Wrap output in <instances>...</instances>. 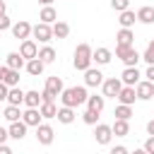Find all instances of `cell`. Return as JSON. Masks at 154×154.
I'll return each instance as SVG.
<instances>
[{"instance_id": "obj_6", "label": "cell", "mask_w": 154, "mask_h": 154, "mask_svg": "<svg viewBox=\"0 0 154 154\" xmlns=\"http://www.w3.org/2000/svg\"><path fill=\"white\" fill-rule=\"evenodd\" d=\"M113 137L116 135H113V128L111 125H106V123L94 125V140H96V144H111Z\"/></svg>"}, {"instance_id": "obj_5", "label": "cell", "mask_w": 154, "mask_h": 154, "mask_svg": "<svg viewBox=\"0 0 154 154\" xmlns=\"http://www.w3.org/2000/svg\"><path fill=\"white\" fill-rule=\"evenodd\" d=\"M123 87H125V84L120 82V77H108V79H103V84H101L106 99H118V94H120Z\"/></svg>"}, {"instance_id": "obj_12", "label": "cell", "mask_w": 154, "mask_h": 154, "mask_svg": "<svg viewBox=\"0 0 154 154\" xmlns=\"http://www.w3.org/2000/svg\"><path fill=\"white\" fill-rule=\"evenodd\" d=\"M103 84V75L99 67H89L84 72V87H101Z\"/></svg>"}, {"instance_id": "obj_29", "label": "cell", "mask_w": 154, "mask_h": 154, "mask_svg": "<svg viewBox=\"0 0 154 154\" xmlns=\"http://www.w3.org/2000/svg\"><path fill=\"white\" fill-rule=\"evenodd\" d=\"M67 36H70V24L58 19L53 24V38H67Z\"/></svg>"}, {"instance_id": "obj_19", "label": "cell", "mask_w": 154, "mask_h": 154, "mask_svg": "<svg viewBox=\"0 0 154 154\" xmlns=\"http://www.w3.org/2000/svg\"><path fill=\"white\" fill-rule=\"evenodd\" d=\"M132 43H135V31L132 29H118L116 46H132Z\"/></svg>"}, {"instance_id": "obj_21", "label": "cell", "mask_w": 154, "mask_h": 154, "mask_svg": "<svg viewBox=\"0 0 154 154\" xmlns=\"http://www.w3.org/2000/svg\"><path fill=\"white\" fill-rule=\"evenodd\" d=\"M135 99H137L135 87H123V89H120V94H118V103H123V106H132V103H135Z\"/></svg>"}, {"instance_id": "obj_36", "label": "cell", "mask_w": 154, "mask_h": 154, "mask_svg": "<svg viewBox=\"0 0 154 154\" xmlns=\"http://www.w3.org/2000/svg\"><path fill=\"white\" fill-rule=\"evenodd\" d=\"M111 7L120 14V12H125V10H130V0H111Z\"/></svg>"}, {"instance_id": "obj_23", "label": "cell", "mask_w": 154, "mask_h": 154, "mask_svg": "<svg viewBox=\"0 0 154 154\" xmlns=\"http://www.w3.org/2000/svg\"><path fill=\"white\" fill-rule=\"evenodd\" d=\"M43 101H41V94L36 91V89H29L26 94H24V106L26 108H38Z\"/></svg>"}, {"instance_id": "obj_16", "label": "cell", "mask_w": 154, "mask_h": 154, "mask_svg": "<svg viewBox=\"0 0 154 154\" xmlns=\"http://www.w3.org/2000/svg\"><path fill=\"white\" fill-rule=\"evenodd\" d=\"M111 60H113V51H111V48L99 46V48L94 51V63H96V65H108Z\"/></svg>"}, {"instance_id": "obj_15", "label": "cell", "mask_w": 154, "mask_h": 154, "mask_svg": "<svg viewBox=\"0 0 154 154\" xmlns=\"http://www.w3.org/2000/svg\"><path fill=\"white\" fill-rule=\"evenodd\" d=\"M135 94H137V99H140V101H149V99L154 96V84H152V82H147V79H142V82L135 87Z\"/></svg>"}, {"instance_id": "obj_30", "label": "cell", "mask_w": 154, "mask_h": 154, "mask_svg": "<svg viewBox=\"0 0 154 154\" xmlns=\"http://www.w3.org/2000/svg\"><path fill=\"white\" fill-rule=\"evenodd\" d=\"M43 67H46V65H43L38 58H34V60H26V65H24V70H26L31 77H38V75L43 72Z\"/></svg>"}, {"instance_id": "obj_11", "label": "cell", "mask_w": 154, "mask_h": 154, "mask_svg": "<svg viewBox=\"0 0 154 154\" xmlns=\"http://www.w3.org/2000/svg\"><path fill=\"white\" fill-rule=\"evenodd\" d=\"M19 55H22L24 60H34V58H38V46H36V41H34V38L22 41V46H19Z\"/></svg>"}, {"instance_id": "obj_2", "label": "cell", "mask_w": 154, "mask_h": 154, "mask_svg": "<svg viewBox=\"0 0 154 154\" xmlns=\"http://www.w3.org/2000/svg\"><path fill=\"white\" fill-rule=\"evenodd\" d=\"M91 63H94V48H91L89 43H79V46L75 48V58H72L75 70H77V72H87V70L91 67Z\"/></svg>"}, {"instance_id": "obj_1", "label": "cell", "mask_w": 154, "mask_h": 154, "mask_svg": "<svg viewBox=\"0 0 154 154\" xmlns=\"http://www.w3.org/2000/svg\"><path fill=\"white\" fill-rule=\"evenodd\" d=\"M87 99H89V94H87V87L84 84L82 87H67L60 94V103L67 106V108H77V106L87 103Z\"/></svg>"}, {"instance_id": "obj_33", "label": "cell", "mask_w": 154, "mask_h": 154, "mask_svg": "<svg viewBox=\"0 0 154 154\" xmlns=\"http://www.w3.org/2000/svg\"><path fill=\"white\" fill-rule=\"evenodd\" d=\"M38 111H41V118H58V106L55 103H41Z\"/></svg>"}, {"instance_id": "obj_37", "label": "cell", "mask_w": 154, "mask_h": 154, "mask_svg": "<svg viewBox=\"0 0 154 154\" xmlns=\"http://www.w3.org/2000/svg\"><path fill=\"white\" fill-rule=\"evenodd\" d=\"M5 84L12 89V87H17L19 84V72L17 70H10V75H7V79H5Z\"/></svg>"}, {"instance_id": "obj_22", "label": "cell", "mask_w": 154, "mask_h": 154, "mask_svg": "<svg viewBox=\"0 0 154 154\" xmlns=\"http://www.w3.org/2000/svg\"><path fill=\"white\" fill-rule=\"evenodd\" d=\"M55 58H58V53H55V48H53V46H43V48H38V60H41L43 65L55 63Z\"/></svg>"}, {"instance_id": "obj_39", "label": "cell", "mask_w": 154, "mask_h": 154, "mask_svg": "<svg viewBox=\"0 0 154 154\" xmlns=\"http://www.w3.org/2000/svg\"><path fill=\"white\" fill-rule=\"evenodd\" d=\"M142 149H144L147 154H154V137H147L144 144H142Z\"/></svg>"}, {"instance_id": "obj_41", "label": "cell", "mask_w": 154, "mask_h": 154, "mask_svg": "<svg viewBox=\"0 0 154 154\" xmlns=\"http://www.w3.org/2000/svg\"><path fill=\"white\" fill-rule=\"evenodd\" d=\"M7 94H10V87L5 82H0V101H7Z\"/></svg>"}, {"instance_id": "obj_13", "label": "cell", "mask_w": 154, "mask_h": 154, "mask_svg": "<svg viewBox=\"0 0 154 154\" xmlns=\"http://www.w3.org/2000/svg\"><path fill=\"white\" fill-rule=\"evenodd\" d=\"M22 120L26 123V128H38L43 118H41L38 108H26V111H22Z\"/></svg>"}, {"instance_id": "obj_48", "label": "cell", "mask_w": 154, "mask_h": 154, "mask_svg": "<svg viewBox=\"0 0 154 154\" xmlns=\"http://www.w3.org/2000/svg\"><path fill=\"white\" fill-rule=\"evenodd\" d=\"M38 2H41L43 7H48V5H53V0H38Z\"/></svg>"}, {"instance_id": "obj_40", "label": "cell", "mask_w": 154, "mask_h": 154, "mask_svg": "<svg viewBox=\"0 0 154 154\" xmlns=\"http://www.w3.org/2000/svg\"><path fill=\"white\" fill-rule=\"evenodd\" d=\"M108 154H130V149L128 147H123V144H116V147H111V152Z\"/></svg>"}, {"instance_id": "obj_8", "label": "cell", "mask_w": 154, "mask_h": 154, "mask_svg": "<svg viewBox=\"0 0 154 154\" xmlns=\"http://www.w3.org/2000/svg\"><path fill=\"white\" fill-rule=\"evenodd\" d=\"M31 29H34V26H31L26 19H19V22H14V24H12V29H10V31H12V36H14L17 41H26V38L31 36Z\"/></svg>"}, {"instance_id": "obj_17", "label": "cell", "mask_w": 154, "mask_h": 154, "mask_svg": "<svg viewBox=\"0 0 154 154\" xmlns=\"http://www.w3.org/2000/svg\"><path fill=\"white\" fill-rule=\"evenodd\" d=\"M5 65H7L10 70H17V72H19V70L26 65V60L19 55V51H12V53H7V58H5Z\"/></svg>"}, {"instance_id": "obj_25", "label": "cell", "mask_w": 154, "mask_h": 154, "mask_svg": "<svg viewBox=\"0 0 154 154\" xmlns=\"http://www.w3.org/2000/svg\"><path fill=\"white\" fill-rule=\"evenodd\" d=\"M111 128H113V135H116V137H128V135H130V120H118V118H116Z\"/></svg>"}, {"instance_id": "obj_28", "label": "cell", "mask_w": 154, "mask_h": 154, "mask_svg": "<svg viewBox=\"0 0 154 154\" xmlns=\"http://www.w3.org/2000/svg\"><path fill=\"white\" fill-rule=\"evenodd\" d=\"M103 106H106V96H103V94H101V96H96V94H94V96H89V99H87V108H89V111L101 113V111H103Z\"/></svg>"}, {"instance_id": "obj_26", "label": "cell", "mask_w": 154, "mask_h": 154, "mask_svg": "<svg viewBox=\"0 0 154 154\" xmlns=\"http://www.w3.org/2000/svg\"><path fill=\"white\" fill-rule=\"evenodd\" d=\"M137 22H142V24H154V7H152V5L140 7V10H137Z\"/></svg>"}, {"instance_id": "obj_4", "label": "cell", "mask_w": 154, "mask_h": 154, "mask_svg": "<svg viewBox=\"0 0 154 154\" xmlns=\"http://www.w3.org/2000/svg\"><path fill=\"white\" fill-rule=\"evenodd\" d=\"M116 58H120L125 67H137V63L142 60V55L135 51V46H116Z\"/></svg>"}, {"instance_id": "obj_47", "label": "cell", "mask_w": 154, "mask_h": 154, "mask_svg": "<svg viewBox=\"0 0 154 154\" xmlns=\"http://www.w3.org/2000/svg\"><path fill=\"white\" fill-rule=\"evenodd\" d=\"M2 14H7V5H5V0H0V17Z\"/></svg>"}, {"instance_id": "obj_20", "label": "cell", "mask_w": 154, "mask_h": 154, "mask_svg": "<svg viewBox=\"0 0 154 154\" xmlns=\"http://www.w3.org/2000/svg\"><path fill=\"white\" fill-rule=\"evenodd\" d=\"M38 22H43V24H55L58 22V12H55V7L53 5H48V7H43L41 12H38Z\"/></svg>"}, {"instance_id": "obj_45", "label": "cell", "mask_w": 154, "mask_h": 154, "mask_svg": "<svg viewBox=\"0 0 154 154\" xmlns=\"http://www.w3.org/2000/svg\"><path fill=\"white\" fill-rule=\"evenodd\" d=\"M147 135H149V137H154V118L147 123Z\"/></svg>"}, {"instance_id": "obj_18", "label": "cell", "mask_w": 154, "mask_h": 154, "mask_svg": "<svg viewBox=\"0 0 154 154\" xmlns=\"http://www.w3.org/2000/svg\"><path fill=\"white\" fill-rule=\"evenodd\" d=\"M135 22H137V12H132V10H125V12L118 14V24H120V29H132Z\"/></svg>"}, {"instance_id": "obj_31", "label": "cell", "mask_w": 154, "mask_h": 154, "mask_svg": "<svg viewBox=\"0 0 154 154\" xmlns=\"http://www.w3.org/2000/svg\"><path fill=\"white\" fill-rule=\"evenodd\" d=\"M2 116H5V120L7 123H17V120H22V111H19V106H5V111H2Z\"/></svg>"}, {"instance_id": "obj_46", "label": "cell", "mask_w": 154, "mask_h": 154, "mask_svg": "<svg viewBox=\"0 0 154 154\" xmlns=\"http://www.w3.org/2000/svg\"><path fill=\"white\" fill-rule=\"evenodd\" d=\"M0 154H14V152H12V147H7V144H0Z\"/></svg>"}, {"instance_id": "obj_14", "label": "cell", "mask_w": 154, "mask_h": 154, "mask_svg": "<svg viewBox=\"0 0 154 154\" xmlns=\"http://www.w3.org/2000/svg\"><path fill=\"white\" fill-rule=\"evenodd\" d=\"M7 132H10V140H17V142H22V140L26 137V123H24V120L10 123V125H7Z\"/></svg>"}, {"instance_id": "obj_7", "label": "cell", "mask_w": 154, "mask_h": 154, "mask_svg": "<svg viewBox=\"0 0 154 154\" xmlns=\"http://www.w3.org/2000/svg\"><path fill=\"white\" fill-rule=\"evenodd\" d=\"M53 140H55V130H53L48 123H41V125L36 128V142L43 144V147H48V144H53Z\"/></svg>"}, {"instance_id": "obj_42", "label": "cell", "mask_w": 154, "mask_h": 154, "mask_svg": "<svg viewBox=\"0 0 154 154\" xmlns=\"http://www.w3.org/2000/svg\"><path fill=\"white\" fill-rule=\"evenodd\" d=\"M144 79L154 84V65H147V72H144Z\"/></svg>"}, {"instance_id": "obj_24", "label": "cell", "mask_w": 154, "mask_h": 154, "mask_svg": "<svg viewBox=\"0 0 154 154\" xmlns=\"http://www.w3.org/2000/svg\"><path fill=\"white\" fill-rule=\"evenodd\" d=\"M75 108H67V106H60L58 108V123H63V125H70V123H75Z\"/></svg>"}, {"instance_id": "obj_44", "label": "cell", "mask_w": 154, "mask_h": 154, "mask_svg": "<svg viewBox=\"0 0 154 154\" xmlns=\"http://www.w3.org/2000/svg\"><path fill=\"white\" fill-rule=\"evenodd\" d=\"M7 75H10V67H7V65H0V82H5Z\"/></svg>"}, {"instance_id": "obj_9", "label": "cell", "mask_w": 154, "mask_h": 154, "mask_svg": "<svg viewBox=\"0 0 154 154\" xmlns=\"http://www.w3.org/2000/svg\"><path fill=\"white\" fill-rule=\"evenodd\" d=\"M31 36H34L36 41H41V43H48V41L53 38V26H51V24H43V22H38V24H34V29H31Z\"/></svg>"}, {"instance_id": "obj_49", "label": "cell", "mask_w": 154, "mask_h": 154, "mask_svg": "<svg viewBox=\"0 0 154 154\" xmlns=\"http://www.w3.org/2000/svg\"><path fill=\"white\" fill-rule=\"evenodd\" d=\"M130 154H147V152H144V149L140 147V149H135V152H130Z\"/></svg>"}, {"instance_id": "obj_32", "label": "cell", "mask_w": 154, "mask_h": 154, "mask_svg": "<svg viewBox=\"0 0 154 154\" xmlns=\"http://www.w3.org/2000/svg\"><path fill=\"white\" fill-rule=\"evenodd\" d=\"M113 116H116L118 120H130V118H132V106H123V103H118L116 111H113Z\"/></svg>"}, {"instance_id": "obj_10", "label": "cell", "mask_w": 154, "mask_h": 154, "mask_svg": "<svg viewBox=\"0 0 154 154\" xmlns=\"http://www.w3.org/2000/svg\"><path fill=\"white\" fill-rule=\"evenodd\" d=\"M120 82H123L125 87H137V84L142 82V72H140L137 67H125V70L120 72Z\"/></svg>"}, {"instance_id": "obj_27", "label": "cell", "mask_w": 154, "mask_h": 154, "mask_svg": "<svg viewBox=\"0 0 154 154\" xmlns=\"http://www.w3.org/2000/svg\"><path fill=\"white\" fill-rule=\"evenodd\" d=\"M24 94H26V91H22L19 87H12L10 94H7V103H10V106H22V103H24Z\"/></svg>"}, {"instance_id": "obj_38", "label": "cell", "mask_w": 154, "mask_h": 154, "mask_svg": "<svg viewBox=\"0 0 154 154\" xmlns=\"http://www.w3.org/2000/svg\"><path fill=\"white\" fill-rule=\"evenodd\" d=\"M12 24H14V22H12L7 14H2V17H0V31H7V29H12Z\"/></svg>"}, {"instance_id": "obj_43", "label": "cell", "mask_w": 154, "mask_h": 154, "mask_svg": "<svg viewBox=\"0 0 154 154\" xmlns=\"http://www.w3.org/2000/svg\"><path fill=\"white\" fill-rule=\"evenodd\" d=\"M7 140H10V132H7V128L0 125V144H7Z\"/></svg>"}, {"instance_id": "obj_35", "label": "cell", "mask_w": 154, "mask_h": 154, "mask_svg": "<svg viewBox=\"0 0 154 154\" xmlns=\"http://www.w3.org/2000/svg\"><path fill=\"white\" fill-rule=\"evenodd\" d=\"M142 60H144L147 65H154V41L147 43V48H144V53H142Z\"/></svg>"}, {"instance_id": "obj_3", "label": "cell", "mask_w": 154, "mask_h": 154, "mask_svg": "<svg viewBox=\"0 0 154 154\" xmlns=\"http://www.w3.org/2000/svg\"><path fill=\"white\" fill-rule=\"evenodd\" d=\"M63 91H65L63 77L53 75V77L46 79V87H43V91H41V101H43V103H55V99H60Z\"/></svg>"}, {"instance_id": "obj_34", "label": "cell", "mask_w": 154, "mask_h": 154, "mask_svg": "<svg viewBox=\"0 0 154 154\" xmlns=\"http://www.w3.org/2000/svg\"><path fill=\"white\" fill-rule=\"evenodd\" d=\"M82 120H84L87 125H99V113H96V111H89V108H87V111L82 113Z\"/></svg>"}]
</instances>
